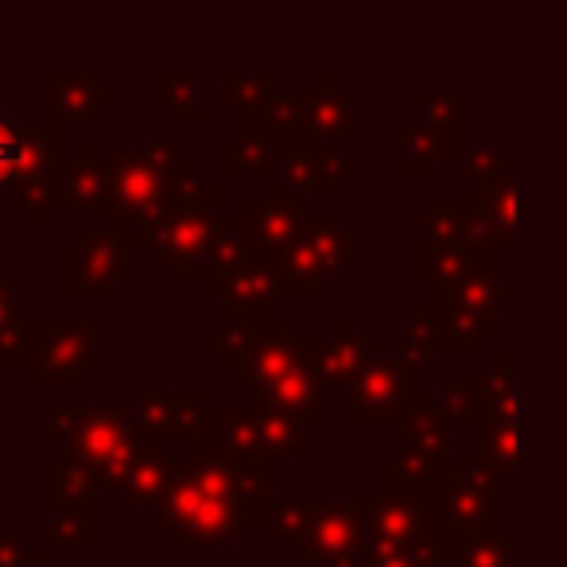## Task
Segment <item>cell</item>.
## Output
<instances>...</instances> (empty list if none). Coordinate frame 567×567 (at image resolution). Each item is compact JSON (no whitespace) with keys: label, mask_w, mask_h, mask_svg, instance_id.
I'll list each match as a JSON object with an SVG mask.
<instances>
[{"label":"cell","mask_w":567,"mask_h":567,"mask_svg":"<svg viewBox=\"0 0 567 567\" xmlns=\"http://www.w3.org/2000/svg\"><path fill=\"white\" fill-rule=\"evenodd\" d=\"M427 502H432L435 520V544L443 551H455L482 536H494L505 528V494L502 482L489 478L466 458H451L435 471L432 486H427Z\"/></svg>","instance_id":"9"},{"label":"cell","mask_w":567,"mask_h":567,"mask_svg":"<svg viewBox=\"0 0 567 567\" xmlns=\"http://www.w3.org/2000/svg\"><path fill=\"white\" fill-rule=\"evenodd\" d=\"M175 451L164 447V443H152L136 455V463L125 471L121 486L113 489V509L117 513H136V509H152L164 489L167 474H172Z\"/></svg>","instance_id":"29"},{"label":"cell","mask_w":567,"mask_h":567,"mask_svg":"<svg viewBox=\"0 0 567 567\" xmlns=\"http://www.w3.org/2000/svg\"><path fill=\"white\" fill-rule=\"evenodd\" d=\"M43 564H48V551L35 548L24 528L0 533V567H43Z\"/></svg>","instance_id":"42"},{"label":"cell","mask_w":567,"mask_h":567,"mask_svg":"<svg viewBox=\"0 0 567 567\" xmlns=\"http://www.w3.org/2000/svg\"><path fill=\"white\" fill-rule=\"evenodd\" d=\"M28 327H32V311H28V284L12 280L9 265H0V370L4 373L24 370Z\"/></svg>","instance_id":"30"},{"label":"cell","mask_w":567,"mask_h":567,"mask_svg":"<svg viewBox=\"0 0 567 567\" xmlns=\"http://www.w3.org/2000/svg\"><path fill=\"white\" fill-rule=\"evenodd\" d=\"M43 551H86L102 544V509L97 497L74 489L43 486Z\"/></svg>","instance_id":"24"},{"label":"cell","mask_w":567,"mask_h":567,"mask_svg":"<svg viewBox=\"0 0 567 567\" xmlns=\"http://www.w3.org/2000/svg\"><path fill=\"white\" fill-rule=\"evenodd\" d=\"M520 365L517 350L489 354L482 370V440L471 443L466 463L486 471L489 478H520Z\"/></svg>","instance_id":"10"},{"label":"cell","mask_w":567,"mask_h":567,"mask_svg":"<svg viewBox=\"0 0 567 567\" xmlns=\"http://www.w3.org/2000/svg\"><path fill=\"white\" fill-rule=\"evenodd\" d=\"M218 214L221 210H175L164 221L152 226V234L141 241L148 249V260L156 268H167V276L187 272V268L203 265L206 249H210L214 234H218Z\"/></svg>","instance_id":"22"},{"label":"cell","mask_w":567,"mask_h":567,"mask_svg":"<svg viewBox=\"0 0 567 567\" xmlns=\"http://www.w3.org/2000/svg\"><path fill=\"white\" fill-rule=\"evenodd\" d=\"M347 412L342 420L358 427L370 424H401L420 401V373L401 354H378L358 370L347 389Z\"/></svg>","instance_id":"16"},{"label":"cell","mask_w":567,"mask_h":567,"mask_svg":"<svg viewBox=\"0 0 567 567\" xmlns=\"http://www.w3.org/2000/svg\"><path fill=\"white\" fill-rule=\"evenodd\" d=\"M292 567H308V559H300V556H292Z\"/></svg>","instance_id":"44"},{"label":"cell","mask_w":567,"mask_h":567,"mask_svg":"<svg viewBox=\"0 0 567 567\" xmlns=\"http://www.w3.org/2000/svg\"><path fill=\"white\" fill-rule=\"evenodd\" d=\"M206 440L237 451L245 458L260 463H284V458H308L311 455V424L276 412L268 404H241V409H210Z\"/></svg>","instance_id":"13"},{"label":"cell","mask_w":567,"mask_h":567,"mask_svg":"<svg viewBox=\"0 0 567 567\" xmlns=\"http://www.w3.org/2000/svg\"><path fill=\"white\" fill-rule=\"evenodd\" d=\"M509 156L497 148L494 141H474V136H463L451 148V175L458 183H471V190H482L486 183H494L497 175L505 172Z\"/></svg>","instance_id":"36"},{"label":"cell","mask_w":567,"mask_h":567,"mask_svg":"<svg viewBox=\"0 0 567 567\" xmlns=\"http://www.w3.org/2000/svg\"><path fill=\"white\" fill-rule=\"evenodd\" d=\"M385 354L381 334H370L362 316H334L323 334H308V362L323 389H347L370 358Z\"/></svg>","instance_id":"20"},{"label":"cell","mask_w":567,"mask_h":567,"mask_svg":"<svg viewBox=\"0 0 567 567\" xmlns=\"http://www.w3.org/2000/svg\"><path fill=\"white\" fill-rule=\"evenodd\" d=\"M455 432L435 412V393L424 389L416 409L396 424V455L381 463V486H432L435 471L451 463Z\"/></svg>","instance_id":"14"},{"label":"cell","mask_w":567,"mask_h":567,"mask_svg":"<svg viewBox=\"0 0 567 567\" xmlns=\"http://www.w3.org/2000/svg\"><path fill=\"white\" fill-rule=\"evenodd\" d=\"M435 412L447 427H463L471 443L482 440V370H455L443 389H435Z\"/></svg>","instance_id":"31"},{"label":"cell","mask_w":567,"mask_h":567,"mask_svg":"<svg viewBox=\"0 0 567 567\" xmlns=\"http://www.w3.org/2000/svg\"><path fill=\"white\" fill-rule=\"evenodd\" d=\"M443 323V354H486L505 334V303L520 300V284L505 280V265H471L463 280L435 288Z\"/></svg>","instance_id":"8"},{"label":"cell","mask_w":567,"mask_h":567,"mask_svg":"<svg viewBox=\"0 0 567 567\" xmlns=\"http://www.w3.org/2000/svg\"><path fill=\"white\" fill-rule=\"evenodd\" d=\"M370 509L373 494L276 502L268 533L276 548L308 559V567H365L370 564Z\"/></svg>","instance_id":"4"},{"label":"cell","mask_w":567,"mask_h":567,"mask_svg":"<svg viewBox=\"0 0 567 567\" xmlns=\"http://www.w3.org/2000/svg\"><path fill=\"white\" fill-rule=\"evenodd\" d=\"M59 164H63V133L51 125L17 121L9 110H0V190L9 195L12 214H20L32 234L48 229V218L59 214Z\"/></svg>","instance_id":"6"},{"label":"cell","mask_w":567,"mask_h":567,"mask_svg":"<svg viewBox=\"0 0 567 567\" xmlns=\"http://www.w3.org/2000/svg\"><path fill=\"white\" fill-rule=\"evenodd\" d=\"M365 257V234L347 214H311L308 226L272 257L284 300H327L331 284L354 272Z\"/></svg>","instance_id":"7"},{"label":"cell","mask_w":567,"mask_h":567,"mask_svg":"<svg viewBox=\"0 0 567 567\" xmlns=\"http://www.w3.org/2000/svg\"><path fill=\"white\" fill-rule=\"evenodd\" d=\"M276 97L272 71H226L221 74V105H234L237 113H252Z\"/></svg>","instance_id":"41"},{"label":"cell","mask_w":567,"mask_h":567,"mask_svg":"<svg viewBox=\"0 0 567 567\" xmlns=\"http://www.w3.org/2000/svg\"><path fill=\"white\" fill-rule=\"evenodd\" d=\"M365 567H370V564H365Z\"/></svg>","instance_id":"47"},{"label":"cell","mask_w":567,"mask_h":567,"mask_svg":"<svg viewBox=\"0 0 567 567\" xmlns=\"http://www.w3.org/2000/svg\"><path fill=\"white\" fill-rule=\"evenodd\" d=\"M416 105H420V121L427 128L443 136V141L455 148V141H463L466 125H471V94L466 90H416Z\"/></svg>","instance_id":"35"},{"label":"cell","mask_w":567,"mask_h":567,"mask_svg":"<svg viewBox=\"0 0 567 567\" xmlns=\"http://www.w3.org/2000/svg\"><path fill=\"white\" fill-rule=\"evenodd\" d=\"M471 265L474 260L463 245H427V249H416V280L432 284V288H451V284L471 272Z\"/></svg>","instance_id":"40"},{"label":"cell","mask_w":567,"mask_h":567,"mask_svg":"<svg viewBox=\"0 0 567 567\" xmlns=\"http://www.w3.org/2000/svg\"><path fill=\"white\" fill-rule=\"evenodd\" d=\"M117 90L105 86L94 71H48L43 74V125L63 133V125H97Z\"/></svg>","instance_id":"23"},{"label":"cell","mask_w":567,"mask_h":567,"mask_svg":"<svg viewBox=\"0 0 567 567\" xmlns=\"http://www.w3.org/2000/svg\"><path fill=\"white\" fill-rule=\"evenodd\" d=\"M43 440L59 447L63 466L97 502L113 497L125 471L136 463V455L152 447V440L136 432L125 409H105V404L48 409L43 412Z\"/></svg>","instance_id":"3"},{"label":"cell","mask_w":567,"mask_h":567,"mask_svg":"<svg viewBox=\"0 0 567 567\" xmlns=\"http://www.w3.org/2000/svg\"><path fill=\"white\" fill-rule=\"evenodd\" d=\"M396 141H401V159H396L401 179H432L435 164L451 159V144L435 128H427L424 121H401Z\"/></svg>","instance_id":"34"},{"label":"cell","mask_w":567,"mask_h":567,"mask_svg":"<svg viewBox=\"0 0 567 567\" xmlns=\"http://www.w3.org/2000/svg\"><path fill=\"white\" fill-rule=\"evenodd\" d=\"M245 136H303L311 144H358L362 141V90L342 74L316 71L308 86L276 94L252 113H237Z\"/></svg>","instance_id":"5"},{"label":"cell","mask_w":567,"mask_h":567,"mask_svg":"<svg viewBox=\"0 0 567 567\" xmlns=\"http://www.w3.org/2000/svg\"><path fill=\"white\" fill-rule=\"evenodd\" d=\"M214 303L221 308L226 323H260V319H272L276 308L284 303L280 272H276L272 260H249V265L237 268L221 284V292Z\"/></svg>","instance_id":"26"},{"label":"cell","mask_w":567,"mask_h":567,"mask_svg":"<svg viewBox=\"0 0 567 567\" xmlns=\"http://www.w3.org/2000/svg\"><path fill=\"white\" fill-rule=\"evenodd\" d=\"M308 362V334H296V323L276 311L272 319H260L249 331V347L237 358L234 373L245 393H265L276 378Z\"/></svg>","instance_id":"19"},{"label":"cell","mask_w":567,"mask_h":567,"mask_svg":"<svg viewBox=\"0 0 567 567\" xmlns=\"http://www.w3.org/2000/svg\"><path fill=\"white\" fill-rule=\"evenodd\" d=\"M466 195H435L424 214H416V249L427 245H463Z\"/></svg>","instance_id":"37"},{"label":"cell","mask_w":567,"mask_h":567,"mask_svg":"<svg viewBox=\"0 0 567 567\" xmlns=\"http://www.w3.org/2000/svg\"><path fill=\"white\" fill-rule=\"evenodd\" d=\"M102 323L86 319L32 316L24 350V385L28 389H79L86 373L102 370Z\"/></svg>","instance_id":"11"},{"label":"cell","mask_w":567,"mask_h":567,"mask_svg":"<svg viewBox=\"0 0 567 567\" xmlns=\"http://www.w3.org/2000/svg\"><path fill=\"white\" fill-rule=\"evenodd\" d=\"M190 567H203V564H190Z\"/></svg>","instance_id":"45"},{"label":"cell","mask_w":567,"mask_h":567,"mask_svg":"<svg viewBox=\"0 0 567 567\" xmlns=\"http://www.w3.org/2000/svg\"><path fill=\"white\" fill-rule=\"evenodd\" d=\"M482 203H486V214L494 221L497 237H502L505 249H517L520 237H525V218H520V164L509 156L505 172L497 175L494 183L478 190Z\"/></svg>","instance_id":"32"},{"label":"cell","mask_w":567,"mask_h":567,"mask_svg":"<svg viewBox=\"0 0 567 567\" xmlns=\"http://www.w3.org/2000/svg\"><path fill=\"white\" fill-rule=\"evenodd\" d=\"M121 567H128V564H121Z\"/></svg>","instance_id":"46"},{"label":"cell","mask_w":567,"mask_h":567,"mask_svg":"<svg viewBox=\"0 0 567 567\" xmlns=\"http://www.w3.org/2000/svg\"><path fill=\"white\" fill-rule=\"evenodd\" d=\"M59 214H102L110 206V156L97 141H82L79 156H63L55 175Z\"/></svg>","instance_id":"25"},{"label":"cell","mask_w":567,"mask_h":567,"mask_svg":"<svg viewBox=\"0 0 567 567\" xmlns=\"http://www.w3.org/2000/svg\"><path fill=\"white\" fill-rule=\"evenodd\" d=\"M221 175H226V179H237V175L272 179L276 144L268 141V136H245V133H237L234 141H221Z\"/></svg>","instance_id":"38"},{"label":"cell","mask_w":567,"mask_h":567,"mask_svg":"<svg viewBox=\"0 0 567 567\" xmlns=\"http://www.w3.org/2000/svg\"><path fill=\"white\" fill-rule=\"evenodd\" d=\"M323 393L327 389H323V381L316 378L311 362H300L296 370L276 378L272 385L260 393V404H268V409H276V412H288V416L303 420V424H311V427H323L327 420H331V409H327Z\"/></svg>","instance_id":"27"},{"label":"cell","mask_w":567,"mask_h":567,"mask_svg":"<svg viewBox=\"0 0 567 567\" xmlns=\"http://www.w3.org/2000/svg\"><path fill=\"white\" fill-rule=\"evenodd\" d=\"M396 354L416 373L427 370V365L443 354V323H440V308H435L432 296H424V300L409 311V319L401 323V347H396Z\"/></svg>","instance_id":"33"},{"label":"cell","mask_w":567,"mask_h":567,"mask_svg":"<svg viewBox=\"0 0 567 567\" xmlns=\"http://www.w3.org/2000/svg\"><path fill=\"white\" fill-rule=\"evenodd\" d=\"M311 214L316 210H311L308 198L280 195V190H272V195H252V190H245V195L237 198V218H241L252 260H272L284 245L308 226Z\"/></svg>","instance_id":"21"},{"label":"cell","mask_w":567,"mask_h":567,"mask_svg":"<svg viewBox=\"0 0 567 567\" xmlns=\"http://www.w3.org/2000/svg\"><path fill=\"white\" fill-rule=\"evenodd\" d=\"M276 509V466L245 458L214 440H195L175 455L152 505V528L172 551H218L245 533H268Z\"/></svg>","instance_id":"1"},{"label":"cell","mask_w":567,"mask_h":567,"mask_svg":"<svg viewBox=\"0 0 567 567\" xmlns=\"http://www.w3.org/2000/svg\"><path fill=\"white\" fill-rule=\"evenodd\" d=\"M9 237H12V203H9V195L0 190V249L9 245Z\"/></svg>","instance_id":"43"},{"label":"cell","mask_w":567,"mask_h":567,"mask_svg":"<svg viewBox=\"0 0 567 567\" xmlns=\"http://www.w3.org/2000/svg\"><path fill=\"white\" fill-rule=\"evenodd\" d=\"M210 409L203 389H133V404H128V420L141 435L152 443H195L206 440V424H210Z\"/></svg>","instance_id":"17"},{"label":"cell","mask_w":567,"mask_h":567,"mask_svg":"<svg viewBox=\"0 0 567 567\" xmlns=\"http://www.w3.org/2000/svg\"><path fill=\"white\" fill-rule=\"evenodd\" d=\"M520 533L517 528H502L494 536H482L447 556V567H520Z\"/></svg>","instance_id":"39"},{"label":"cell","mask_w":567,"mask_h":567,"mask_svg":"<svg viewBox=\"0 0 567 567\" xmlns=\"http://www.w3.org/2000/svg\"><path fill=\"white\" fill-rule=\"evenodd\" d=\"M276 175L272 187L280 195L316 198V195H342L347 183L362 179L365 164L350 156L347 144H311L303 136H276Z\"/></svg>","instance_id":"15"},{"label":"cell","mask_w":567,"mask_h":567,"mask_svg":"<svg viewBox=\"0 0 567 567\" xmlns=\"http://www.w3.org/2000/svg\"><path fill=\"white\" fill-rule=\"evenodd\" d=\"M148 102L167 113L172 125L206 121V71H152Z\"/></svg>","instance_id":"28"},{"label":"cell","mask_w":567,"mask_h":567,"mask_svg":"<svg viewBox=\"0 0 567 567\" xmlns=\"http://www.w3.org/2000/svg\"><path fill=\"white\" fill-rule=\"evenodd\" d=\"M435 544V520L427 486H381L370 509V551H427Z\"/></svg>","instance_id":"18"},{"label":"cell","mask_w":567,"mask_h":567,"mask_svg":"<svg viewBox=\"0 0 567 567\" xmlns=\"http://www.w3.org/2000/svg\"><path fill=\"white\" fill-rule=\"evenodd\" d=\"M175 210H221V183L206 172V159L190 156L183 141L121 136L110 156V206L97 218L117 221L141 245Z\"/></svg>","instance_id":"2"},{"label":"cell","mask_w":567,"mask_h":567,"mask_svg":"<svg viewBox=\"0 0 567 567\" xmlns=\"http://www.w3.org/2000/svg\"><path fill=\"white\" fill-rule=\"evenodd\" d=\"M136 237L121 229L117 221L97 218L86 226L74 245L63 249V300L71 303H97L133 284L136 276Z\"/></svg>","instance_id":"12"}]
</instances>
